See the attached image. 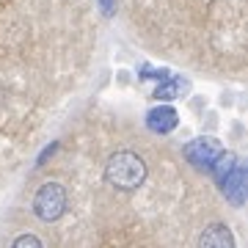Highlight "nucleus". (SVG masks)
<instances>
[{
  "label": "nucleus",
  "instance_id": "nucleus-8",
  "mask_svg": "<svg viewBox=\"0 0 248 248\" xmlns=\"http://www.w3.org/2000/svg\"><path fill=\"white\" fill-rule=\"evenodd\" d=\"M102 3V9H105V14H110L113 11V0H99Z\"/></svg>",
  "mask_w": 248,
  "mask_h": 248
},
{
  "label": "nucleus",
  "instance_id": "nucleus-3",
  "mask_svg": "<svg viewBox=\"0 0 248 248\" xmlns=\"http://www.w3.org/2000/svg\"><path fill=\"white\" fill-rule=\"evenodd\" d=\"M221 152H223L221 143L215 138H199V141H193L185 149V155L196 169H213V163L221 157Z\"/></svg>",
  "mask_w": 248,
  "mask_h": 248
},
{
  "label": "nucleus",
  "instance_id": "nucleus-2",
  "mask_svg": "<svg viewBox=\"0 0 248 248\" xmlns=\"http://www.w3.org/2000/svg\"><path fill=\"white\" fill-rule=\"evenodd\" d=\"M66 213V190L61 182H45L33 196V215L45 223H55Z\"/></svg>",
  "mask_w": 248,
  "mask_h": 248
},
{
  "label": "nucleus",
  "instance_id": "nucleus-5",
  "mask_svg": "<svg viewBox=\"0 0 248 248\" xmlns=\"http://www.w3.org/2000/svg\"><path fill=\"white\" fill-rule=\"evenodd\" d=\"M177 124H179V116L171 105L152 108L149 113H146V127H149L152 133L166 135V133H171V130H177Z\"/></svg>",
  "mask_w": 248,
  "mask_h": 248
},
{
  "label": "nucleus",
  "instance_id": "nucleus-7",
  "mask_svg": "<svg viewBox=\"0 0 248 248\" xmlns=\"http://www.w3.org/2000/svg\"><path fill=\"white\" fill-rule=\"evenodd\" d=\"M11 248H45V246H42V240L36 237V234H19Z\"/></svg>",
  "mask_w": 248,
  "mask_h": 248
},
{
  "label": "nucleus",
  "instance_id": "nucleus-4",
  "mask_svg": "<svg viewBox=\"0 0 248 248\" xmlns=\"http://www.w3.org/2000/svg\"><path fill=\"white\" fill-rule=\"evenodd\" d=\"M199 248H237V243L226 223H210L199 234Z\"/></svg>",
  "mask_w": 248,
  "mask_h": 248
},
{
  "label": "nucleus",
  "instance_id": "nucleus-6",
  "mask_svg": "<svg viewBox=\"0 0 248 248\" xmlns=\"http://www.w3.org/2000/svg\"><path fill=\"white\" fill-rule=\"evenodd\" d=\"M171 97H177V83L166 78V83L157 86V91H155V99H171Z\"/></svg>",
  "mask_w": 248,
  "mask_h": 248
},
{
  "label": "nucleus",
  "instance_id": "nucleus-1",
  "mask_svg": "<svg viewBox=\"0 0 248 248\" xmlns=\"http://www.w3.org/2000/svg\"><path fill=\"white\" fill-rule=\"evenodd\" d=\"M105 179L108 185L122 190V193H133L146 182V163L141 155H135L130 149L113 152L105 163Z\"/></svg>",
  "mask_w": 248,
  "mask_h": 248
}]
</instances>
